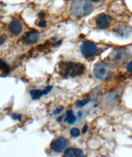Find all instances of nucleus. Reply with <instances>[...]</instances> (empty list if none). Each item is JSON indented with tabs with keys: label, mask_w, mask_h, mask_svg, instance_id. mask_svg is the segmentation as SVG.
I'll use <instances>...</instances> for the list:
<instances>
[{
	"label": "nucleus",
	"mask_w": 132,
	"mask_h": 157,
	"mask_svg": "<svg viewBox=\"0 0 132 157\" xmlns=\"http://www.w3.org/2000/svg\"><path fill=\"white\" fill-rule=\"evenodd\" d=\"M63 111V108H59V109H56L54 111V113H53V114H55V115H56V114H59L61 113V112Z\"/></svg>",
	"instance_id": "20"
},
{
	"label": "nucleus",
	"mask_w": 132,
	"mask_h": 157,
	"mask_svg": "<svg viewBox=\"0 0 132 157\" xmlns=\"http://www.w3.org/2000/svg\"><path fill=\"white\" fill-rule=\"evenodd\" d=\"M89 102H90V99H89V98H86V99H84V100L78 101L77 103H76V105H77V107H78V108H82V107H84V106H85L86 104H88Z\"/></svg>",
	"instance_id": "15"
},
{
	"label": "nucleus",
	"mask_w": 132,
	"mask_h": 157,
	"mask_svg": "<svg viewBox=\"0 0 132 157\" xmlns=\"http://www.w3.org/2000/svg\"><path fill=\"white\" fill-rule=\"evenodd\" d=\"M90 1H92V2H98L100 0H90Z\"/></svg>",
	"instance_id": "25"
},
{
	"label": "nucleus",
	"mask_w": 132,
	"mask_h": 157,
	"mask_svg": "<svg viewBox=\"0 0 132 157\" xmlns=\"http://www.w3.org/2000/svg\"><path fill=\"white\" fill-rule=\"evenodd\" d=\"M70 134L72 136H74V137H77L78 136L80 135V131L78 130V128H76V127H74L71 129L70 131Z\"/></svg>",
	"instance_id": "16"
},
{
	"label": "nucleus",
	"mask_w": 132,
	"mask_h": 157,
	"mask_svg": "<svg viewBox=\"0 0 132 157\" xmlns=\"http://www.w3.org/2000/svg\"><path fill=\"white\" fill-rule=\"evenodd\" d=\"M4 41H5V36L3 35L0 37V46L3 43H4Z\"/></svg>",
	"instance_id": "21"
},
{
	"label": "nucleus",
	"mask_w": 132,
	"mask_h": 157,
	"mask_svg": "<svg viewBox=\"0 0 132 157\" xmlns=\"http://www.w3.org/2000/svg\"><path fill=\"white\" fill-rule=\"evenodd\" d=\"M84 155V151L78 148H68L64 153L65 157H81Z\"/></svg>",
	"instance_id": "12"
},
{
	"label": "nucleus",
	"mask_w": 132,
	"mask_h": 157,
	"mask_svg": "<svg viewBox=\"0 0 132 157\" xmlns=\"http://www.w3.org/2000/svg\"><path fill=\"white\" fill-rule=\"evenodd\" d=\"M45 16H46V15H45V13H39V17H40V18H43Z\"/></svg>",
	"instance_id": "23"
},
{
	"label": "nucleus",
	"mask_w": 132,
	"mask_h": 157,
	"mask_svg": "<svg viewBox=\"0 0 132 157\" xmlns=\"http://www.w3.org/2000/svg\"><path fill=\"white\" fill-rule=\"evenodd\" d=\"M80 50L82 54L86 58H91L94 56L98 52V48L97 45L91 41H85L81 45Z\"/></svg>",
	"instance_id": "5"
},
{
	"label": "nucleus",
	"mask_w": 132,
	"mask_h": 157,
	"mask_svg": "<svg viewBox=\"0 0 132 157\" xmlns=\"http://www.w3.org/2000/svg\"><path fill=\"white\" fill-rule=\"evenodd\" d=\"M39 39H40V34L37 32L32 31V32L25 33L21 40L22 42H24L27 45H32V44L36 43L39 41Z\"/></svg>",
	"instance_id": "7"
},
{
	"label": "nucleus",
	"mask_w": 132,
	"mask_h": 157,
	"mask_svg": "<svg viewBox=\"0 0 132 157\" xmlns=\"http://www.w3.org/2000/svg\"><path fill=\"white\" fill-rule=\"evenodd\" d=\"M52 90V86H47L43 90H32L30 91V95L32 98L33 100H36L39 99L40 98H41L44 95L47 94L49 92H51V90Z\"/></svg>",
	"instance_id": "10"
},
{
	"label": "nucleus",
	"mask_w": 132,
	"mask_h": 157,
	"mask_svg": "<svg viewBox=\"0 0 132 157\" xmlns=\"http://www.w3.org/2000/svg\"><path fill=\"white\" fill-rule=\"evenodd\" d=\"M60 65V75L65 77L71 76L76 77L82 75L84 72L85 67L81 63L74 62H62Z\"/></svg>",
	"instance_id": "2"
},
{
	"label": "nucleus",
	"mask_w": 132,
	"mask_h": 157,
	"mask_svg": "<svg viewBox=\"0 0 132 157\" xmlns=\"http://www.w3.org/2000/svg\"><path fill=\"white\" fill-rule=\"evenodd\" d=\"M12 118L13 120H16V121H21V119H22V115L19 113H14L12 115Z\"/></svg>",
	"instance_id": "17"
},
{
	"label": "nucleus",
	"mask_w": 132,
	"mask_h": 157,
	"mask_svg": "<svg viewBox=\"0 0 132 157\" xmlns=\"http://www.w3.org/2000/svg\"><path fill=\"white\" fill-rule=\"evenodd\" d=\"M130 58V53L126 49H116L109 56V60L115 65L122 64Z\"/></svg>",
	"instance_id": "4"
},
{
	"label": "nucleus",
	"mask_w": 132,
	"mask_h": 157,
	"mask_svg": "<svg viewBox=\"0 0 132 157\" xmlns=\"http://www.w3.org/2000/svg\"><path fill=\"white\" fill-rule=\"evenodd\" d=\"M65 122H67L68 124L72 125L76 122V117L74 116L73 111L70 110L67 112L66 113V118H65Z\"/></svg>",
	"instance_id": "13"
},
{
	"label": "nucleus",
	"mask_w": 132,
	"mask_h": 157,
	"mask_svg": "<svg viewBox=\"0 0 132 157\" xmlns=\"http://www.w3.org/2000/svg\"><path fill=\"white\" fill-rule=\"evenodd\" d=\"M126 70L128 72H130V73H132V61H130V62L127 65V67H126Z\"/></svg>",
	"instance_id": "19"
},
{
	"label": "nucleus",
	"mask_w": 132,
	"mask_h": 157,
	"mask_svg": "<svg viewBox=\"0 0 132 157\" xmlns=\"http://www.w3.org/2000/svg\"><path fill=\"white\" fill-rule=\"evenodd\" d=\"M113 32L116 33V36H118L120 37L126 38L129 36L132 33V27H127V26H120L116 27V29H114Z\"/></svg>",
	"instance_id": "9"
},
{
	"label": "nucleus",
	"mask_w": 132,
	"mask_h": 157,
	"mask_svg": "<svg viewBox=\"0 0 132 157\" xmlns=\"http://www.w3.org/2000/svg\"><path fill=\"white\" fill-rule=\"evenodd\" d=\"M92 3L87 0H74L70 5V13L74 17H83L92 11Z\"/></svg>",
	"instance_id": "1"
},
{
	"label": "nucleus",
	"mask_w": 132,
	"mask_h": 157,
	"mask_svg": "<svg viewBox=\"0 0 132 157\" xmlns=\"http://www.w3.org/2000/svg\"><path fill=\"white\" fill-rule=\"evenodd\" d=\"M68 141L65 137H59L52 141L51 144V149L55 153L63 151L68 146Z\"/></svg>",
	"instance_id": "6"
},
{
	"label": "nucleus",
	"mask_w": 132,
	"mask_h": 157,
	"mask_svg": "<svg viewBox=\"0 0 132 157\" xmlns=\"http://www.w3.org/2000/svg\"><path fill=\"white\" fill-rule=\"evenodd\" d=\"M111 75V67L104 62H98L93 68V75L98 79H106Z\"/></svg>",
	"instance_id": "3"
},
{
	"label": "nucleus",
	"mask_w": 132,
	"mask_h": 157,
	"mask_svg": "<svg viewBox=\"0 0 132 157\" xmlns=\"http://www.w3.org/2000/svg\"><path fill=\"white\" fill-rule=\"evenodd\" d=\"M0 70H2L4 74H8L10 71V68L9 65L2 59H0Z\"/></svg>",
	"instance_id": "14"
},
{
	"label": "nucleus",
	"mask_w": 132,
	"mask_h": 157,
	"mask_svg": "<svg viewBox=\"0 0 132 157\" xmlns=\"http://www.w3.org/2000/svg\"><path fill=\"white\" fill-rule=\"evenodd\" d=\"M37 26L38 27L44 28V27H46V22L45 20H43V19H42V20H40V21L37 22Z\"/></svg>",
	"instance_id": "18"
},
{
	"label": "nucleus",
	"mask_w": 132,
	"mask_h": 157,
	"mask_svg": "<svg viewBox=\"0 0 132 157\" xmlns=\"http://www.w3.org/2000/svg\"><path fill=\"white\" fill-rule=\"evenodd\" d=\"M87 131H88V126L87 125H84V128H83V130H82V133L83 134H85L87 132Z\"/></svg>",
	"instance_id": "22"
},
{
	"label": "nucleus",
	"mask_w": 132,
	"mask_h": 157,
	"mask_svg": "<svg viewBox=\"0 0 132 157\" xmlns=\"http://www.w3.org/2000/svg\"><path fill=\"white\" fill-rule=\"evenodd\" d=\"M78 117H82V113H81V112H79V113H78Z\"/></svg>",
	"instance_id": "24"
},
{
	"label": "nucleus",
	"mask_w": 132,
	"mask_h": 157,
	"mask_svg": "<svg viewBox=\"0 0 132 157\" xmlns=\"http://www.w3.org/2000/svg\"><path fill=\"white\" fill-rule=\"evenodd\" d=\"M111 22V18L105 13L99 14L96 18V24L98 28L103 29L107 27Z\"/></svg>",
	"instance_id": "8"
},
{
	"label": "nucleus",
	"mask_w": 132,
	"mask_h": 157,
	"mask_svg": "<svg viewBox=\"0 0 132 157\" xmlns=\"http://www.w3.org/2000/svg\"><path fill=\"white\" fill-rule=\"evenodd\" d=\"M8 29L9 32L13 34L15 36L19 35L20 33H22V26L21 24V22L17 21V20H13L8 26Z\"/></svg>",
	"instance_id": "11"
}]
</instances>
